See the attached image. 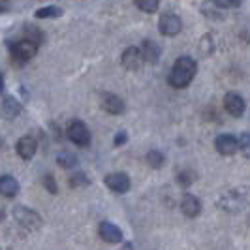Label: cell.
<instances>
[{
    "instance_id": "cell-25",
    "label": "cell",
    "mask_w": 250,
    "mask_h": 250,
    "mask_svg": "<svg viewBox=\"0 0 250 250\" xmlns=\"http://www.w3.org/2000/svg\"><path fill=\"white\" fill-rule=\"evenodd\" d=\"M88 185H90V179H88L83 171H75L74 175L70 177V187H72V188L88 187Z\"/></svg>"
},
{
    "instance_id": "cell-22",
    "label": "cell",
    "mask_w": 250,
    "mask_h": 250,
    "mask_svg": "<svg viewBox=\"0 0 250 250\" xmlns=\"http://www.w3.org/2000/svg\"><path fill=\"white\" fill-rule=\"evenodd\" d=\"M62 15V10L57 8V6H45V8H40L36 10V17L38 19H57Z\"/></svg>"
},
{
    "instance_id": "cell-8",
    "label": "cell",
    "mask_w": 250,
    "mask_h": 250,
    "mask_svg": "<svg viewBox=\"0 0 250 250\" xmlns=\"http://www.w3.org/2000/svg\"><path fill=\"white\" fill-rule=\"evenodd\" d=\"M214 149L222 156H233L239 150V141L231 134H220L218 138L214 139Z\"/></svg>"
},
{
    "instance_id": "cell-2",
    "label": "cell",
    "mask_w": 250,
    "mask_h": 250,
    "mask_svg": "<svg viewBox=\"0 0 250 250\" xmlns=\"http://www.w3.org/2000/svg\"><path fill=\"white\" fill-rule=\"evenodd\" d=\"M216 205L228 213H241L250 205V190L249 188H233V190L222 194Z\"/></svg>"
},
{
    "instance_id": "cell-20",
    "label": "cell",
    "mask_w": 250,
    "mask_h": 250,
    "mask_svg": "<svg viewBox=\"0 0 250 250\" xmlns=\"http://www.w3.org/2000/svg\"><path fill=\"white\" fill-rule=\"evenodd\" d=\"M25 40H28V42H32L34 45H42V42H43V32L38 28V26H32V25H26L25 26Z\"/></svg>"
},
{
    "instance_id": "cell-18",
    "label": "cell",
    "mask_w": 250,
    "mask_h": 250,
    "mask_svg": "<svg viewBox=\"0 0 250 250\" xmlns=\"http://www.w3.org/2000/svg\"><path fill=\"white\" fill-rule=\"evenodd\" d=\"M201 13L207 17V19H213V21H222L224 19V12L214 4L213 0H205L201 4Z\"/></svg>"
},
{
    "instance_id": "cell-31",
    "label": "cell",
    "mask_w": 250,
    "mask_h": 250,
    "mask_svg": "<svg viewBox=\"0 0 250 250\" xmlns=\"http://www.w3.org/2000/svg\"><path fill=\"white\" fill-rule=\"evenodd\" d=\"M2 220H4V211L0 209V222H2Z\"/></svg>"
},
{
    "instance_id": "cell-26",
    "label": "cell",
    "mask_w": 250,
    "mask_h": 250,
    "mask_svg": "<svg viewBox=\"0 0 250 250\" xmlns=\"http://www.w3.org/2000/svg\"><path fill=\"white\" fill-rule=\"evenodd\" d=\"M237 141H239V150L247 158H250V134H241L237 138Z\"/></svg>"
},
{
    "instance_id": "cell-11",
    "label": "cell",
    "mask_w": 250,
    "mask_h": 250,
    "mask_svg": "<svg viewBox=\"0 0 250 250\" xmlns=\"http://www.w3.org/2000/svg\"><path fill=\"white\" fill-rule=\"evenodd\" d=\"M139 53H141L143 62L154 64L160 59L162 49H160V45H158L156 42H152V40H143V42H141V47H139Z\"/></svg>"
},
{
    "instance_id": "cell-16",
    "label": "cell",
    "mask_w": 250,
    "mask_h": 250,
    "mask_svg": "<svg viewBox=\"0 0 250 250\" xmlns=\"http://www.w3.org/2000/svg\"><path fill=\"white\" fill-rule=\"evenodd\" d=\"M0 194L4 198H15L19 194V183H17V179L12 175L0 177Z\"/></svg>"
},
{
    "instance_id": "cell-5",
    "label": "cell",
    "mask_w": 250,
    "mask_h": 250,
    "mask_svg": "<svg viewBox=\"0 0 250 250\" xmlns=\"http://www.w3.org/2000/svg\"><path fill=\"white\" fill-rule=\"evenodd\" d=\"M158 30L162 36L173 38L183 30V21L175 13H162L160 21H158Z\"/></svg>"
},
{
    "instance_id": "cell-9",
    "label": "cell",
    "mask_w": 250,
    "mask_h": 250,
    "mask_svg": "<svg viewBox=\"0 0 250 250\" xmlns=\"http://www.w3.org/2000/svg\"><path fill=\"white\" fill-rule=\"evenodd\" d=\"M100 105H102V109L105 113H109V115H123L126 109L123 98L117 96V94H113V92H104V94H102Z\"/></svg>"
},
{
    "instance_id": "cell-6",
    "label": "cell",
    "mask_w": 250,
    "mask_h": 250,
    "mask_svg": "<svg viewBox=\"0 0 250 250\" xmlns=\"http://www.w3.org/2000/svg\"><path fill=\"white\" fill-rule=\"evenodd\" d=\"M10 51H12L13 61H17V62H28L38 53V45H34L32 42H28V40L23 38V40L15 42Z\"/></svg>"
},
{
    "instance_id": "cell-10",
    "label": "cell",
    "mask_w": 250,
    "mask_h": 250,
    "mask_svg": "<svg viewBox=\"0 0 250 250\" xmlns=\"http://www.w3.org/2000/svg\"><path fill=\"white\" fill-rule=\"evenodd\" d=\"M224 109L231 117H237L239 119V117H243V113L247 109V102L237 92H228L224 96Z\"/></svg>"
},
{
    "instance_id": "cell-7",
    "label": "cell",
    "mask_w": 250,
    "mask_h": 250,
    "mask_svg": "<svg viewBox=\"0 0 250 250\" xmlns=\"http://www.w3.org/2000/svg\"><path fill=\"white\" fill-rule=\"evenodd\" d=\"M104 183H105V187L109 188L111 192H117V194H126V192L130 190V187H132L130 177L126 175V173H121V171L105 175Z\"/></svg>"
},
{
    "instance_id": "cell-14",
    "label": "cell",
    "mask_w": 250,
    "mask_h": 250,
    "mask_svg": "<svg viewBox=\"0 0 250 250\" xmlns=\"http://www.w3.org/2000/svg\"><path fill=\"white\" fill-rule=\"evenodd\" d=\"M181 211L187 214L188 218H196L201 213V201L194 194H185L181 198Z\"/></svg>"
},
{
    "instance_id": "cell-3",
    "label": "cell",
    "mask_w": 250,
    "mask_h": 250,
    "mask_svg": "<svg viewBox=\"0 0 250 250\" xmlns=\"http://www.w3.org/2000/svg\"><path fill=\"white\" fill-rule=\"evenodd\" d=\"M66 136L68 139L75 143L77 147H88L90 145V130H88V126L83 123V121H79V119H75L72 121L70 125H68V130H66Z\"/></svg>"
},
{
    "instance_id": "cell-23",
    "label": "cell",
    "mask_w": 250,
    "mask_h": 250,
    "mask_svg": "<svg viewBox=\"0 0 250 250\" xmlns=\"http://www.w3.org/2000/svg\"><path fill=\"white\" fill-rule=\"evenodd\" d=\"M134 4L143 13H156L158 6H160V0H134Z\"/></svg>"
},
{
    "instance_id": "cell-28",
    "label": "cell",
    "mask_w": 250,
    "mask_h": 250,
    "mask_svg": "<svg viewBox=\"0 0 250 250\" xmlns=\"http://www.w3.org/2000/svg\"><path fill=\"white\" fill-rule=\"evenodd\" d=\"M214 4L220 8V10H228V8H239L241 6V0H213Z\"/></svg>"
},
{
    "instance_id": "cell-4",
    "label": "cell",
    "mask_w": 250,
    "mask_h": 250,
    "mask_svg": "<svg viewBox=\"0 0 250 250\" xmlns=\"http://www.w3.org/2000/svg\"><path fill=\"white\" fill-rule=\"evenodd\" d=\"M13 218L23 226L25 229H30V231L40 229L42 224H43V222H42V216H40L36 211L28 209V207H23V205H19V207L13 209Z\"/></svg>"
},
{
    "instance_id": "cell-27",
    "label": "cell",
    "mask_w": 250,
    "mask_h": 250,
    "mask_svg": "<svg viewBox=\"0 0 250 250\" xmlns=\"http://www.w3.org/2000/svg\"><path fill=\"white\" fill-rule=\"evenodd\" d=\"M43 187L47 188V192H51V194H57L59 192L57 181H55V177L51 175V173H47V175L43 177Z\"/></svg>"
},
{
    "instance_id": "cell-12",
    "label": "cell",
    "mask_w": 250,
    "mask_h": 250,
    "mask_svg": "<svg viewBox=\"0 0 250 250\" xmlns=\"http://www.w3.org/2000/svg\"><path fill=\"white\" fill-rule=\"evenodd\" d=\"M121 64L125 66L126 70H130V72H136L139 70L141 66H143V59H141V53H139V47H128L125 49L123 53V57H121Z\"/></svg>"
},
{
    "instance_id": "cell-1",
    "label": "cell",
    "mask_w": 250,
    "mask_h": 250,
    "mask_svg": "<svg viewBox=\"0 0 250 250\" xmlns=\"http://www.w3.org/2000/svg\"><path fill=\"white\" fill-rule=\"evenodd\" d=\"M196 72H198L196 61L192 57L185 55V57H179L175 61L171 72H169L167 81H169V85L173 88H187L192 83V79L196 77Z\"/></svg>"
},
{
    "instance_id": "cell-29",
    "label": "cell",
    "mask_w": 250,
    "mask_h": 250,
    "mask_svg": "<svg viewBox=\"0 0 250 250\" xmlns=\"http://www.w3.org/2000/svg\"><path fill=\"white\" fill-rule=\"evenodd\" d=\"M126 141H128V134H126V132H119V134L115 136V145H117V147L125 145Z\"/></svg>"
},
{
    "instance_id": "cell-19",
    "label": "cell",
    "mask_w": 250,
    "mask_h": 250,
    "mask_svg": "<svg viewBox=\"0 0 250 250\" xmlns=\"http://www.w3.org/2000/svg\"><path fill=\"white\" fill-rule=\"evenodd\" d=\"M145 160H147V164H149L152 169H160L164 164H166V156H164L160 150H149L147 156H145Z\"/></svg>"
},
{
    "instance_id": "cell-13",
    "label": "cell",
    "mask_w": 250,
    "mask_h": 250,
    "mask_svg": "<svg viewBox=\"0 0 250 250\" xmlns=\"http://www.w3.org/2000/svg\"><path fill=\"white\" fill-rule=\"evenodd\" d=\"M98 233H100L102 241L109 243V245H117L123 241V231L119 226H115L113 222H102L98 228Z\"/></svg>"
},
{
    "instance_id": "cell-15",
    "label": "cell",
    "mask_w": 250,
    "mask_h": 250,
    "mask_svg": "<svg viewBox=\"0 0 250 250\" xmlns=\"http://www.w3.org/2000/svg\"><path fill=\"white\" fill-rule=\"evenodd\" d=\"M38 150V143L32 136H23V138L17 141V154L23 158V160H30Z\"/></svg>"
},
{
    "instance_id": "cell-24",
    "label": "cell",
    "mask_w": 250,
    "mask_h": 250,
    "mask_svg": "<svg viewBox=\"0 0 250 250\" xmlns=\"http://www.w3.org/2000/svg\"><path fill=\"white\" fill-rule=\"evenodd\" d=\"M198 179V175L194 173V171H190V169H185V171H181L179 175H177V183H179V187L183 188H188L194 181Z\"/></svg>"
},
{
    "instance_id": "cell-30",
    "label": "cell",
    "mask_w": 250,
    "mask_h": 250,
    "mask_svg": "<svg viewBox=\"0 0 250 250\" xmlns=\"http://www.w3.org/2000/svg\"><path fill=\"white\" fill-rule=\"evenodd\" d=\"M4 90V75L0 74V92Z\"/></svg>"
},
{
    "instance_id": "cell-21",
    "label": "cell",
    "mask_w": 250,
    "mask_h": 250,
    "mask_svg": "<svg viewBox=\"0 0 250 250\" xmlns=\"http://www.w3.org/2000/svg\"><path fill=\"white\" fill-rule=\"evenodd\" d=\"M57 164L64 167V169H74L75 166H77V156L72 154V152H61L59 156H57Z\"/></svg>"
},
{
    "instance_id": "cell-17",
    "label": "cell",
    "mask_w": 250,
    "mask_h": 250,
    "mask_svg": "<svg viewBox=\"0 0 250 250\" xmlns=\"http://www.w3.org/2000/svg\"><path fill=\"white\" fill-rule=\"evenodd\" d=\"M21 104L15 100L13 96H6L4 102H2V115L6 117V119H15V117H19L21 115Z\"/></svg>"
}]
</instances>
